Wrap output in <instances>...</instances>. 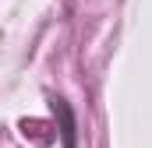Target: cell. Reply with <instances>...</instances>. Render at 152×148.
Instances as JSON below:
<instances>
[{"label": "cell", "mask_w": 152, "mask_h": 148, "mask_svg": "<svg viewBox=\"0 0 152 148\" xmlns=\"http://www.w3.org/2000/svg\"><path fill=\"white\" fill-rule=\"evenodd\" d=\"M50 106H53V116H57V123H60V138H64V148H78V120H75V110H71V102L57 95Z\"/></svg>", "instance_id": "6da1fadb"}]
</instances>
